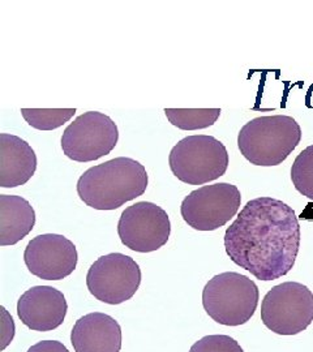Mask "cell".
<instances>
[{
    "label": "cell",
    "mask_w": 313,
    "mask_h": 352,
    "mask_svg": "<svg viewBox=\"0 0 313 352\" xmlns=\"http://www.w3.org/2000/svg\"><path fill=\"white\" fill-rule=\"evenodd\" d=\"M226 253L260 280L290 273L301 248V225L291 206L273 197L246 204L226 230Z\"/></svg>",
    "instance_id": "6da1fadb"
},
{
    "label": "cell",
    "mask_w": 313,
    "mask_h": 352,
    "mask_svg": "<svg viewBox=\"0 0 313 352\" xmlns=\"http://www.w3.org/2000/svg\"><path fill=\"white\" fill-rule=\"evenodd\" d=\"M148 188V173L136 160L119 157L90 167L77 182L81 201L96 210H115Z\"/></svg>",
    "instance_id": "7a4b0ae2"
},
{
    "label": "cell",
    "mask_w": 313,
    "mask_h": 352,
    "mask_svg": "<svg viewBox=\"0 0 313 352\" xmlns=\"http://www.w3.org/2000/svg\"><path fill=\"white\" fill-rule=\"evenodd\" d=\"M299 123L288 115L255 118L240 129L238 148L255 166H278L301 144Z\"/></svg>",
    "instance_id": "3957f363"
},
{
    "label": "cell",
    "mask_w": 313,
    "mask_h": 352,
    "mask_svg": "<svg viewBox=\"0 0 313 352\" xmlns=\"http://www.w3.org/2000/svg\"><path fill=\"white\" fill-rule=\"evenodd\" d=\"M260 299L257 285L243 274L226 272L212 278L202 291L205 312L225 327H240L255 315Z\"/></svg>",
    "instance_id": "277c9868"
},
{
    "label": "cell",
    "mask_w": 313,
    "mask_h": 352,
    "mask_svg": "<svg viewBox=\"0 0 313 352\" xmlns=\"http://www.w3.org/2000/svg\"><path fill=\"white\" fill-rule=\"evenodd\" d=\"M169 164L180 182L188 186H202L225 175L228 153L213 136L195 135L176 144L170 151Z\"/></svg>",
    "instance_id": "5b68a950"
},
{
    "label": "cell",
    "mask_w": 313,
    "mask_h": 352,
    "mask_svg": "<svg viewBox=\"0 0 313 352\" xmlns=\"http://www.w3.org/2000/svg\"><path fill=\"white\" fill-rule=\"evenodd\" d=\"M261 320L279 336L299 334L312 324V291L298 282L277 285L263 298Z\"/></svg>",
    "instance_id": "8992f818"
},
{
    "label": "cell",
    "mask_w": 313,
    "mask_h": 352,
    "mask_svg": "<svg viewBox=\"0 0 313 352\" xmlns=\"http://www.w3.org/2000/svg\"><path fill=\"white\" fill-rule=\"evenodd\" d=\"M119 140L113 119L98 111L76 118L62 136L63 153L75 162H91L110 154Z\"/></svg>",
    "instance_id": "52a82bcc"
},
{
    "label": "cell",
    "mask_w": 313,
    "mask_h": 352,
    "mask_svg": "<svg viewBox=\"0 0 313 352\" xmlns=\"http://www.w3.org/2000/svg\"><path fill=\"white\" fill-rule=\"evenodd\" d=\"M241 195L237 186L215 183L191 192L182 202L180 213L188 226L214 231L225 226L240 209Z\"/></svg>",
    "instance_id": "ba28073f"
},
{
    "label": "cell",
    "mask_w": 313,
    "mask_h": 352,
    "mask_svg": "<svg viewBox=\"0 0 313 352\" xmlns=\"http://www.w3.org/2000/svg\"><path fill=\"white\" fill-rule=\"evenodd\" d=\"M141 285L138 263L123 253H110L90 266L87 276L89 292L102 302L118 305L129 300Z\"/></svg>",
    "instance_id": "9c48e42d"
},
{
    "label": "cell",
    "mask_w": 313,
    "mask_h": 352,
    "mask_svg": "<svg viewBox=\"0 0 313 352\" xmlns=\"http://www.w3.org/2000/svg\"><path fill=\"white\" fill-rule=\"evenodd\" d=\"M171 223L169 214L153 202L131 205L120 215L118 235L131 251L149 253L158 251L169 241Z\"/></svg>",
    "instance_id": "30bf717a"
},
{
    "label": "cell",
    "mask_w": 313,
    "mask_h": 352,
    "mask_svg": "<svg viewBox=\"0 0 313 352\" xmlns=\"http://www.w3.org/2000/svg\"><path fill=\"white\" fill-rule=\"evenodd\" d=\"M28 270L45 280H61L75 272L78 254L69 239L58 234H43L30 240L24 252Z\"/></svg>",
    "instance_id": "8fae6325"
},
{
    "label": "cell",
    "mask_w": 313,
    "mask_h": 352,
    "mask_svg": "<svg viewBox=\"0 0 313 352\" xmlns=\"http://www.w3.org/2000/svg\"><path fill=\"white\" fill-rule=\"evenodd\" d=\"M68 304L62 291L51 286H36L25 291L17 302L21 322L33 331H51L61 327Z\"/></svg>",
    "instance_id": "7c38bea8"
},
{
    "label": "cell",
    "mask_w": 313,
    "mask_h": 352,
    "mask_svg": "<svg viewBox=\"0 0 313 352\" xmlns=\"http://www.w3.org/2000/svg\"><path fill=\"white\" fill-rule=\"evenodd\" d=\"M71 343L75 352H120L122 327L111 316L93 312L76 321Z\"/></svg>",
    "instance_id": "4fadbf2b"
},
{
    "label": "cell",
    "mask_w": 313,
    "mask_h": 352,
    "mask_svg": "<svg viewBox=\"0 0 313 352\" xmlns=\"http://www.w3.org/2000/svg\"><path fill=\"white\" fill-rule=\"evenodd\" d=\"M37 171V155L25 140L0 133V187L16 188L26 184Z\"/></svg>",
    "instance_id": "5bb4252c"
},
{
    "label": "cell",
    "mask_w": 313,
    "mask_h": 352,
    "mask_svg": "<svg viewBox=\"0 0 313 352\" xmlns=\"http://www.w3.org/2000/svg\"><path fill=\"white\" fill-rule=\"evenodd\" d=\"M36 225L30 202L16 195H0V245H14L28 236Z\"/></svg>",
    "instance_id": "9a60e30c"
},
{
    "label": "cell",
    "mask_w": 313,
    "mask_h": 352,
    "mask_svg": "<svg viewBox=\"0 0 313 352\" xmlns=\"http://www.w3.org/2000/svg\"><path fill=\"white\" fill-rule=\"evenodd\" d=\"M173 126L183 131H197L214 126L221 116V109H164Z\"/></svg>",
    "instance_id": "2e32d148"
},
{
    "label": "cell",
    "mask_w": 313,
    "mask_h": 352,
    "mask_svg": "<svg viewBox=\"0 0 313 352\" xmlns=\"http://www.w3.org/2000/svg\"><path fill=\"white\" fill-rule=\"evenodd\" d=\"M76 113V109H21L26 123L38 131H54Z\"/></svg>",
    "instance_id": "e0dca14e"
},
{
    "label": "cell",
    "mask_w": 313,
    "mask_h": 352,
    "mask_svg": "<svg viewBox=\"0 0 313 352\" xmlns=\"http://www.w3.org/2000/svg\"><path fill=\"white\" fill-rule=\"evenodd\" d=\"M291 180L301 195L313 201V145L295 158L291 167Z\"/></svg>",
    "instance_id": "ac0fdd59"
},
{
    "label": "cell",
    "mask_w": 313,
    "mask_h": 352,
    "mask_svg": "<svg viewBox=\"0 0 313 352\" xmlns=\"http://www.w3.org/2000/svg\"><path fill=\"white\" fill-rule=\"evenodd\" d=\"M189 352H244L237 340L228 336H206L197 340Z\"/></svg>",
    "instance_id": "d6986e66"
},
{
    "label": "cell",
    "mask_w": 313,
    "mask_h": 352,
    "mask_svg": "<svg viewBox=\"0 0 313 352\" xmlns=\"http://www.w3.org/2000/svg\"><path fill=\"white\" fill-rule=\"evenodd\" d=\"M28 352H69L68 349L58 340H42L32 346Z\"/></svg>",
    "instance_id": "ffe728a7"
}]
</instances>
